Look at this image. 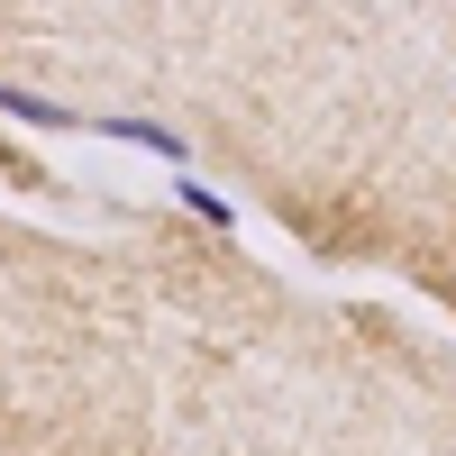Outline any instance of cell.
I'll list each match as a JSON object with an SVG mask.
<instances>
[{
  "mask_svg": "<svg viewBox=\"0 0 456 456\" xmlns=\"http://www.w3.org/2000/svg\"><path fill=\"white\" fill-rule=\"evenodd\" d=\"M101 137H119V146H146V156H165V165H183L192 146H183V128H156V119H92Z\"/></svg>",
  "mask_w": 456,
  "mask_h": 456,
  "instance_id": "cell-1",
  "label": "cell"
},
{
  "mask_svg": "<svg viewBox=\"0 0 456 456\" xmlns=\"http://www.w3.org/2000/svg\"><path fill=\"white\" fill-rule=\"evenodd\" d=\"M0 119H28V128H83L64 101H46V92H28V83H0Z\"/></svg>",
  "mask_w": 456,
  "mask_h": 456,
  "instance_id": "cell-2",
  "label": "cell"
},
{
  "mask_svg": "<svg viewBox=\"0 0 456 456\" xmlns=\"http://www.w3.org/2000/svg\"><path fill=\"white\" fill-rule=\"evenodd\" d=\"M174 201L192 210V219H210V228H228V219H238V201H219V192H210L201 174H183V183H174Z\"/></svg>",
  "mask_w": 456,
  "mask_h": 456,
  "instance_id": "cell-3",
  "label": "cell"
}]
</instances>
